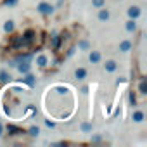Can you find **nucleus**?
I'll list each match as a JSON object with an SVG mask.
<instances>
[{
  "label": "nucleus",
  "instance_id": "15",
  "mask_svg": "<svg viewBox=\"0 0 147 147\" xmlns=\"http://www.w3.org/2000/svg\"><path fill=\"white\" fill-rule=\"evenodd\" d=\"M36 62H38V66H42V67H43V66L47 64V57H45V55H38Z\"/></svg>",
  "mask_w": 147,
  "mask_h": 147
},
{
  "label": "nucleus",
  "instance_id": "8",
  "mask_svg": "<svg viewBox=\"0 0 147 147\" xmlns=\"http://www.w3.org/2000/svg\"><path fill=\"white\" fill-rule=\"evenodd\" d=\"M11 80V75H9V73L7 71H0V82H2V83H7Z\"/></svg>",
  "mask_w": 147,
  "mask_h": 147
},
{
  "label": "nucleus",
  "instance_id": "7",
  "mask_svg": "<svg viewBox=\"0 0 147 147\" xmlns=\"http://www.w3.org/2000/svg\"><path fill=\"white\" fill-rule=\"evenodd\" d=\"M133 121H135V123L144 121V113H142V111H135V113H133Z\"/></svg>",
  "mask_w": 147,
  "mask_h": 147
},
{
  "label": "nucleus",
  "instance_id": "17",
  "mask_svg": "<svg viewBox=\"0 0 147 147\" xmlns=\"http://www.w3.org/2000/svg\"><path fill=\"white\" fill-rule=\"evenodd\" d=\"M38 133H40V130H38L36 126H31V128H30V135H31V137H36Z\"/></svg>",
  "mask_w": 147,
  "mask_h": 147
},
{
  "label": "nucleus",
  "instance_id": "21",
  "mask_svg": "<svg viewBox=\"0 0 147 147\" xmlns=\"http://www.w3.org/2000/svg\"><path fill=\"white\" fill-rule=\"evenodd\" d=\"M130 102H131L133 106H135V102H137V100H135V95H133V94H130Z\"/></svg>",
  "mask_w": 147,
  "mask_h": 147
},
{
  "label": "nucleus",
  "instance_id": "2",
  "mask_svg": "<svg viewBox=\"0 0 147 147\" xmlns=\"http://www.w3.org/2000/svg\"><path fill=\"white\" fill-rule=\"evenodd\" d=\"M128 16H130L131 19H137V18L140 16V9H138V7H130V9H128Z\"/></svg>",
  "mask_w": 147,
  "mask_h": 147
},
{
  "label": "nucleus",
  "instance_id": "18",
  "mask_svg": "<svg viewBox=\"0 0 147 147\" xmlns=\"http://www.w3.org/2000/svg\"><path fill=\"white\" fill-rule=\"evenodd\" d=\"M92 4H94L95 7H102V5L106 4V0H92Z\"/></svg>",
  "mask_w": 147,
  "mask_h": 147
},
{
  "label": "nucleus",
  "instance_id": "20",
  "mask_svg": "<svg viewBox=\"0 0 147 147\" xmlns=\"http://www.w3.org/2000/svg\"><path fill=\"white\" fill-rule=\"evenodd\" d=\"M80 47H82V49H88V42L82 40V42H80Z\"/></svg>",
  "mask_w": 147,
  "mask_h": 147
},
{
  "label": "nucleus",
  "instance_id": "14",
  "mask_svg": "<svg viewBox=\"0 0 147 147\" xmlns=\"http://www.w3.org/2000/svg\"><path fill=\"white\" fill-rule=\"evenodd\" d=\"M4 30H5L7 33H11V31L14 30V23H12V21H7V23L4 24Z\"/></svg>",
  "mask_w": 147,
  "mask_h": 147
},
{
  "label": "nucleus",
  "instance_id": "11",
  "mask_svg": "<svg viewBox=\"0 0 147 147\" xmlns=\"http://www.w3.org/2000/svg\"><path fill=\"white\" fill-rule=\"evenodd\" d=\"M99 19H100V21H107V19H109V12H107L106 9H100V12H99Z\"/></svg>",
  "mask_w": 147,
  "mask_h": 147
},
{
  "label": "nucleus",
  "instance_id": "22",
  "mask_svg": "<svg viewBox=\"0 0 147 147\" xmlns=\"http://www.w3.org/2000/svg\"><path fill=\"white\" fill-rule=\"evenodd\" d=\"M2 131H4V126H2V123H0V135H2Z\"/></svg>",
  "mask_w": 147,
  "mask_h": 147
},
{
  "label": "nucleus",
  "instance_id": "3",
  "mask_svg": "<svg viewBox=\"0 0 147 147\" xmlns=\"http://www.w3.org/2000/svg\"><path fill=\"white\" fill-rule=\"evenodd\" d=\"M104 67H106V71H111V73H113V71H116V67H118V66H116V62H114V61H106Z\"/></svg>",
  "mask_w": 147,
  "mask_h": 147
},
{
  "label": "nucleus",
  "instance_id": "10",
  "mask_svg": "<svg viewBox=\"0 0 147 147\" xmlns=\"http://www.w3.org/2000/svg\"><path fill=\"white\" fill-rule=\"evenodd\" d=\"M23 82L28 83L30 87H35V76H31V75H26V76L23 78Z\"/></svg>",
  "mask_w": 147,
  "mask_h": 147
},
{
  "label": "nucleus",
  "instance_id": "12",
  "mask_svg": "<svg viewBox=\"0 0 147 147\" xmlns=\"http://www.w3.org/2000/svg\"><path fill=\"white\" fill-rule=\"evenodd\" d=\"M7 130L11 131V135H19V133H23V131H21L19 128H16L14 125H9V126H7Z\"/></svg>",
  "mask_w": 147,
  "mask_h": 147
},
{
  "label": "nucleus",
  "instance_id": "16",
  "mask_svg": "<svg viewBox=\"0 0 147 147\" xmlns=\"http://www.w3.org/2000/svg\"><path fill=\"white\" fill-rule=\"evenodd\" d=\"M138 90H140V94H147V85H145V80H142V82H140Z\"/></svg>",
  "mask_w": 147,
  "mask_h": 147
},
{
  "label": "nucleus",
  "instance_id": "6",
  "mask_svg": "<svg viewBox=\"0 0 147 147\" xmlns=\"http://www.w3.org/2000/svg\"><path fill=\"white\" fill-rule=\"evenodd\" d=\"M18 69H19L21 73H28V71H30V62H28V61H24V62H21V64L18 66Z\"/></svg>",
  "mask_w": 147,
  "mask_h": 147
},
{
  "label": "nucleus",
  "instance_id": "4",
  "mask_svg": "<svg viewBox=\"0 0 147 147\" xmlns=\"http://www.w3.org/2000/svg\"><path fill=\"white\" fill-rule=\"evenodd\" d=\"M75 75H76V78H78V80H83V78L87 76V71H85L83 67H78V69L75 71Z\"/></svg>",
  "mask_w": 147,
  "mask_h": 147
},
{
  "label": "nucleus",
  "instance_id": "5",
  "mask_svg": "<svg viewBox=\"0 0 147 147\" xmlns=\"http://www.w3.org/2000/svg\"><path fill=\"white\" fill-rule=\"evenodd\" d=\"M131 49V43L128 42V40H125V42H121V45H119V50L121 52H128Z\"/></svg>",
  "mask_w": 147,
  "mask_h": 147
},
{
  "label": "nucleus",
  "instance_id": "19",
  "mask_svg": "<svg viewBox=\"0 0 147 147\" xmlns=\"http://www.w3.org/2000/svg\"><path fill=\"white\" fill-rule=\"evenodd\" d=\"M82 130H83V131H90V130H92V126H90L88 123H83V125H82Z\"/></svg>",
  "mask_w": 147,
  "mask_h": 147
},
{
  "label": "nucleus",
  "instance_id": "13",
  "mask_svg": "<svg viewBox=\"0 0 147 147\" xmlns=\"http://www.w3.org/2000/svg\"><path fill=\"white\" fill-rule=\"evenodd\" d=\"M126 30H128V31H135V30H137V23H135L133 19L128 21V23H126Z\"/></svg>",
  "mask_w": 147,
  "mask_h": 147
},
{
  "label": "nucleus",
  "instance_id": "9",
  "mask_svg": "<svg viewBox=\"0 0 147 147\" xmlns=\"http://www.w3.org/2000/svg\"><path fill=\"white\" fill-rule=\"evenodd\" d=\"M88 59H90V62H99L100 61V54L94 50V52H90V57Z\"/></svg>",
  "mask_w": 147,
  "mask_h": 147
},
{
  "label": "nucleus",
  "instance_id": "1",
  "mask_svg": "<svg viewBox=\"0 0 147 147\" xmlns=\"http://www.w3.org/2000/svg\"><path fill=\"white\" fill-rule=\"evenodd\" d=\"M38 11H40L42 14H52V12H54V7H52L50 4H47V2H42V4L38 5Z\"/></svg>",
  "mask_w": 147,
  "mask_h": 147
}]
</instances>
